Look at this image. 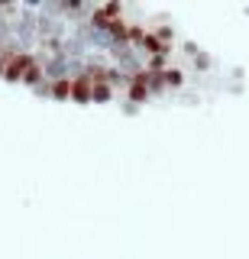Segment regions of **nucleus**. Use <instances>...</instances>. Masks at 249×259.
Returning <instances> with one entry per match:
<instances>
[{"label":"nucleus","mask_w":249,"mask_h":259,"mask_svg":"<svg viewBox=\"0 0 249 259\" xmlns=\"http://www.w3.org/2000/svg\"><path fill=\"white\" fill-rule=\"evenodd\" d=\"M36 26H39V13H33V10H20V13H17V23L10 26L13 39H17V46H23V49L33 46L36 39H39Z\"/></svg>","instance_id":"1"},{"label":"nucleus","mask_w":249,"mask_h":259,"mask_svg":"<svg viewBox=\"0 0 249 259\" xmlns=\"http://www.w3.org/2000/svg\"><path fill=\"white\" fill-rule=\"evenodd\" d=\"M33 55H26V52H20V55H13L10 62H7V68H4V81H23V75H26L29 68H33Z\"/></svg>","instance_id":"2"},{"label":"nucleus","mask_w":249,"mask_h":259,"mask_svg":"<svg viewBox=\"0 0 249 259\" xmlns=\"http://www.w3.org/2000/svg\"><path fill=\"white\" fill-rule=\"evenodd\" d=\"M52 97L55 101H68L71 97V81L65 78V81H52Z\"/></svg>","instance_id":"3"},{"label":"nucleus","mask_w":249,"mask_h":259,"mask_svg":"<svg viewBox=\"0 0 249 259\" xmlns=\"http://www.w3.org/2000/svg\"><path fill=\"white\" fill-rule=\"evenodd\" d=\"M110 84H104V81H97V84H94V91H91V101H97V104H104V101H110Z\"/></svg>","instance_id":"4"},{"label":"nucleus","mask_w":249,"mask_h":259,"mask_svg":"<svg viewBox=\"0 0 249 259\" xmlns=\"http://www.w3.org/2000/svg\"><path fill=\"white\" fill-rule=\"evenodd\" d=\"M162 81H165V88H181L184 78H181L178 68H165V71H162Z\"/></svg>","instance_id":"5"}]
</instances>
